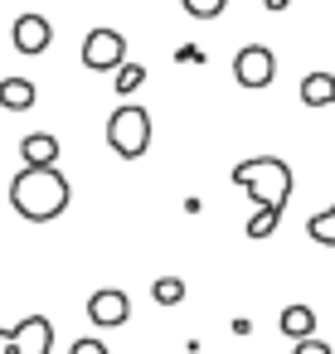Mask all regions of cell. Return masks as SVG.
<instances>
[{"instance_id":"1","label":"cell","mask_w":335,"mask_h":354,"mask_svg":"<svg viewBox=\"0 0 335 354\" xmlns=\"http://www.w3.org/2000/svg\"><path fill=\"white\" fill-rule=\"evenodd\" d=\"M69 199H73V189L54 165H25L10 180V209L30 223H54L69 209Z\"/></svg>"},{"instance_id":"2","label":"cell","mask_w":335,"mask_h":354,"mask_svg":"<svg viewBox=\"0 0 335 354\" xmlns=\"http://www.w3.org/2000/svg\"><path fill=\"white\" fill-rule=\"evenodd\" d=\"M233 185L248 189L257 199V209H277L287 214V199H291V165L277 160V156H248L233 165Z\"/></svg>"},{"instance_id":"3","label":"cell","mask_w":335,"mask_h":354,"mask_svg":"<svg viewBox=\"0 0 335 354\" xmlns=\"http://www.w3.org/2000/svg\"><path fill=\"white\" fill-rule=\"evenodd\" d=\"M107 146H112L122 160L146 156V151H151V112H146V107H136V102L117 107V112L107 117Z\"/></svg>"},{"instance_id":"4","label":"cell","mask_w":335,"mask_h":354,"mask_svg":"<svg viewBox=\"0 0 335 354\" xmlns=\"http://www.w3.org/2000/svg\"><path fill=\"white\" fill-rule=\"evenodd\" d=\"M233 78H238V88H253V93L267 88L277 78V54L267 44H243L233 54Z\"/></svg>"},{"instance_id":"5","label":"cell","mask_w":335,"mask_h":354,"mask_svg":"<svg viewBox=\"0 0 335 354\" xmlns=\"http://www.w3.org/2000/svg\"><path fill=\"white\" fill-rule=\"evenodd\" d=\"M127 59V39L117 35V30H93V35H83V68H93V73H107V68H117Z\"/></svg>"},{"instance_id":"6","label":"cell","mask_w":335,"mask_h":354,"mask_svg":"<svg viewBox=\"0 0 335 354\" xmlns=\"http://www.w3.org/2000/svg\"><path fill=\"white\" fill-rule=\"evenodd\" d=\"M10 335V354H49L54 349V325H49V315H25L15 330H6Z\"/></svg>"},{"instance_id":"7","label":"cell","mask_w":335,"mask_h":354,"mask_svg":"<svg viewBox=\"0 0 335 354\" xmlns=\"http://www.w3.org/2000/svg\"><path fill=\"white\" fill-rule=\"evenodd\" d=\"M127 315H132L127 291L102 286V291H93V296H88V320H93V325H127Z\"/></svg>"},{"instance_id":"8","label":"cell","mask_w":335,"mask_h":354,"mask_svg":"<svg viewBox=\"0 0 335 354\" xmlns=\"http://www.w3.org/2000/svg\"><path fill=\"white\" fill-rule=\"evenodd\" d=\"M49 44H54V25H49L44 15H20V20H15V49H20V54L35 59V54H44Z\"/></svg>"},{"instance_id":"9","label":"cell","mask_w":335,"mask_h":354,"mask_svg":"<svg viewBox=\"0 0 335 354\" xmlns=\"http://www.w3.org/2000/svg\"><path fill=\"white\" fill-rule=\"evenodd\" d=\"M35 97H39V88L30 78H6V83H0V107H6V112H30Z\"/></svg>"},{"instance_id":"10","label":"cell","mask_w":335,"mask_h":354,"mask_svg":"<svg viewBox=\"0 0 335 354\" xmlns=\"http://www.w3.org/2000/svg\"><path fill=\"white\" fill-rule=\"evenodd\" d=\"M20 156H25V165H54L59 160V141L49 131H35V136L20 141Z\"/></svg>"},{"instance_id":"11","label":"cell","mask_w":335,"mask_h":354,"mask_svg":"<svg viewBox=\"0 0 335 354\" xmlns=\"http://www.w3.org/2000/svg\"><path fill=\"white\" fill-rule=\"evenodd\" d=\"M277 330H282L287 339H301V335H316V310H311V306H287V310L277 315Z\"/></svg>"},{"instance_id":"12","label":"cell","mask_w":335,"mask_h":354,"mask_svg":"<svg viewBox=\"0 0 335 354\" xmlns=\"http://www.w3.org/2000/svg\"><path fill=\"white\" fill-rule=\"evenodd\" d=\"M301 102L306 107H330L335 102V73H306L301 78Z\"/></svg>"},{"instance_id":"13","label":"cell","mask_w":335,"mask_h":354,"mask_svg":"<svg viewBox=\"0 0 335 354\" xmlns=\"http://www.w3.org/2000/svg\"><path fill=\"white\" fill-rule=\"evenodd\" d=\"M306 233H311V243L335 248V204H330V209H320V214H311V218H306Z\"/></svg>"},{"instance_id":"14","label":"cell","mask_w":335,"mask_h":354,"mask_svg":"<svg viewBox=\"0 0 335 354\" xmlns=\"http://www.w3.org/2000/svg\"><path fill=\"white\" fill-rule=\"evenodd\" d=\"M151 296H156V306H180V301H185V281H180V277H161V281L151 286Z\"/></svg>"},{"instance_id":"15","label":"cell","mask_w":335,"mask_h":354,"mask_svg":"<svg viewBox=\"0 0 335 354\" xmlns=\"http://www.w3.org/2000/svg\"><path fill=\"white\" fill-rule=\"evenodd\" d=\"M180 6H185L190 20H219L228 10V0H180Z\"/></svg>"},{"instance_id":"16","label":"cell","mask_w":335,"mask_h":354,"mask_svg":"<svg viewBox=\"0 0 335 354\" xmlns=\"http://www.w3.org/2000/svg\"><path fill=\"white\" fill-rule=\"evenodd\" d=\"M282 223V214L277 209H257L253 218H248V238H272V228Z\"/></svg>"},{"instance_id":"17","label":"cell","mask_w":335,"mask_h":354,"mask_svg":"<svg viewBox=\"0 0 335 354\" xmlns=\"http://www.w3.org/2000/svg\"><path fill=\"white\" fill-rule=\"evenodd\" d=\"M141 83H146V68L122 59V64H117V93H132V88H141Z\"/></svg>"},{"instance_id":"18","label":"cell","mask_w":335,"mask_h":354,"mask_svg":"<svg viewBox=\"0 0 335 354\" xmlns=\"http://www.w3.org/2000/svg\"><path fill=\"white\" fill-rule=\"evenodd\" d=\"M291 354H330V344H325V339H316V335H301Z\"/></svg>"},{"instance_id":"19","label":"cell","mask_w":335,"mask_h":354,"mask_svg":"<svg viewBox=\"0 0 335 354\" xmlns=\"http://www.w3.org/2000/svg\"><path fill=\"white\" fill-rule=\"evenodd\" d=\"M69 354H112V349H107L102 339H73V349H69Z\"/></svg>"},{"instance_id":"20","label":"cell","mask_w":335,"mask_h":354,"mask_svg":"<svg viewBox=\"0 0 335 354\" xmlns=\"http://www.w3.org/2000/svg\"><path fill=\"white\" fill-rule=\"evenodd\" d=\"M0 354H10V335H6V325H0Z\"/></svg>"},{"instance_id":"21","label":"cell","mask_w":335,"mask_h":354,"mask_svg":"<svg viewBox=\"0 0 335 354\" xmlns=\"http://www.w3.org/2000/svg\"><path fill=\"white\" fill-rule=\"evenodd\" d=\"M267 10H287V0H267Z\"/></svg>"}]
</instances>
